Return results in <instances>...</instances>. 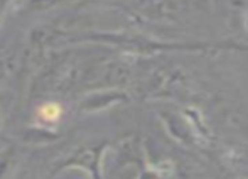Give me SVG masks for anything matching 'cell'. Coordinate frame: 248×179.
<instances>
[{
	"instance_id": "obj_1",
	"label": "cell",
	"mask_w": 248,
	"mask_h": 179,
	"mask_svg": "<svg viewBox=\"0 0 248 179\" xmlns=\"http://www.w3.org/2000/svg\"><path fill=\"white\" fill-rule=\"evenodd\" d=\"M41 115H43L46 120H56V118L59 117V108L56 107V105H47V107L43 108Z\"/></svg>"
}]
</instances>
